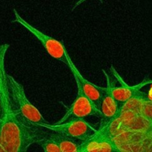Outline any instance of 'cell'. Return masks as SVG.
<instances>
[{
    "mask_svg": "<svg viewBox=\"0 0 152 152\" xmlns=\"http://www.w3.org/2000/svg\"><path fill=\"white\" fill-rule=\"evenodd\" d=\"M7 82L13 108L20 120L25 123L35 126L48 123L38 108L27 98L24 86L10 74H7Z\"/></svg>",
    "mask_w": 152,
    "mask_h": 152,
    "instance_id": "2",
    "label": "cell"
},
{
    "mask_svg": "<svg viewBox=\"0 0 152 152\" xmlns=\"http://www.w3.org/2000/svg\"><path fill=\"white\" fill-rule=\"evenodd\" d=\"M13 13H14L15 19L12 22H16L19 25H22L23 28L28 30L31 34H32L40 42L42 43V46L47 53L53 59H56L60 62H63L66 65H68V59H67V51L65 45L62 42L46 35L42 31H39L37 28L31 25L25 21L20 15L18 13L16 9H13Z\"/></svg>",
    "mask_w": 152,
    "mask_h": 152,
    "instance_id": "3",
    "label": "cell"
},
{
    "mask_svg": "<svg viewBox=\"0 0 152 152\" xmlns=\"http://www.w3.org/2000/svg\"><path fill=\"white\" fill-rule=\"evenodd\" d=\"M67 108L65 115L54 124H60L72 119H84L88 117H96L101 119L102 117L101 110L79 90H77V95L74 102Z\"/></svg>",
    "mask_w": 152,
    "mask_h": 152,
    "instance_id": "6",
    "label": "cell"
},
{
    "mask_svg": "<svg viewBox=\"0 0 152 152\" xmlns=\"http://www.w3.org/2000/svg\"><path fill=\"white\" fill-rule=\"evenodd\" d=\"M49 132L38 144L45 152H61L59 145L50 137L49 135Z\"/></svg>",
    "mask_w": 152,
    "mask_h": 152,
    "instance_id": "11",
    "label": "cell"
},
{
    "mask_svg": "<svg viewBox=\"0 0 152 152\" xmlns=\"http://www.w3.org/2000/svg\"><path fill=\"white\" fill-rule=\"evenodd\" d=\"M10 45H0V102L2 108L0 141L5 152H25L34 143H39L49 130L25 123L16 114L9 92L5 55Z\"/></svg>",
    "mask_w": 152,
    "mask_h": 152,
    "instance_id": "1",
    "label": "cell"
},
{
    "mask_svg": "<svg viewBox=\"0 0 152 152\" xmlns=\"http://www.w3.org/2000/svg\"><path fill=\"white\" fill-rule=\"evenodd\" d=\"M1 115H2V108H1V102H0V117H1Z\"/></svg>",
    "mask_w": 152,
    "mask_h": 152,
    "instance_id": "16",
    "label": "cell"
},
{
    "mask_svg": "<svg viewBox=\"0 0 152 152\" xmlns=\"http://www.w3.org/2000/svg\"><path fill=\"white\" fill-rule=\"evenodd\" d=\"M0 151H4V147H3L2 144H1V141H0Z\"/></svg>",
    "mask_w": 152,
    "mask_h": 152,
    "instance_id": "14",
    "label": "cell"
},
{
    "mask_svg": "<svg viewBox=\"0 0 152 152\" xmlns=\"http://www.w3.org/2000/svg\"><path fill=\"white\" fill-rule=\"evenodd\" d=\"M49 135L58 144L61 152H78L80 144L77 143L72 138L51 131L49 132Z\"/></svg>",
    "mask_w": 152,
    "mask_h": 152,
    "instance_id": "10",
    "label": "cell"
},
{
    "mask_svg": "<svg viewBox=\"0 0 152 152\" xmlns=\"http://www.w3.org/2000/svg\"><path fill=\"white\" fill-rule=\"evenodd\" d=\"M1 126H2V120L0 117V135H1Z\"/></svg>",
    "mask_w": 152,
    "mask_h": 152,
    "instance_id": "15",
    "label": "cell"
},
{
    "mask_svg": "<svg viewBox=\"0 0 152 152\" xmlns=\"http://www.w3.org/2000/svg\"><path fill=\"white\" fill-rule=\"evenodd\" d=\"M67 59H68L67 66L69 68L71 74L74 76L76 84H77V90L83 92L95 104L96 107L100 109L101 102H102V97H103V87L96 86L84 78L83 75L80 74L79 70L77 69V66L73 62L68 53H67Z\"/></svg>",
    "mask_w": 152,
    "mask_h": 152,
    "instance_id": "7",
    "label": "cell"
},
{
    "mask_svg": "<svg viewBox=\"0 0 152 152\" xmlns=\"http://www.w3.org/2000/svg\"><path fill=\"white\" fill-rule=\"evenodd\" d=\"M111 123L101 124L98 130L79 145L78 152L122 151L111 137L110 133Z\"/></svg>",
    "mask_w": 152,
    "mask_h": 152,
    "instance_id": "4",
    "label": "cell"
},
{
    "mask_svg": "<svg viewBox=\"0 0 152 152\" xmlns=\"http://www.w3.org/2000/svg\"><path fill=\"white\" fill-rule=\"evenodd\" d=\"M87 1V0H79V1H77V2L75 3V4H74V7H72V10H71V11H74V10H75L77 7H79L80 4H82L83 3H84L85 1ZM99 3H101V4H102V1H103V0H99Z\"/></svg>",
    "mask_w": 152,
    "mask_h": 152,
    "instance_id": "12",
    "label": "cell"
},
{
    "mask_svg": "<svg viewBox=\"0 0 152 152\" xmlns=\"http://www.w3.org/2000/svg\"><path fill=\"white\" fill-rule=\"evenodd\" d=\"M39 127L44 128L51 132L65 135L74 140L83 142L95 132L96 129L84 119H72L60 124H37Z\"/></svg>",
    "mask_w": 152,
    "mask_h": 152,
    "instance_id": "5",
    "label": "cell"
},
{
    "mask_svg": "<svg viewBox=\"0 0 152 152\" xmlns=\"http://www.w3.org/2000/svg\"><path fill=\"white\" fill-rule=\"evenodd\" d=\"M110 71H111L113 77L120 84V87H116L114 83L111 86V93L118 102L124 103V102H128L134 96H137L140 93V90L142 88L148 85L152 84V80L146 77L139 84L134 85V86H129L127 83H125L123 79L120 77V75L116 71L113 65H111Z\"/></svg>",
    "mask_w": 152,
    "mask_h": 152,
    "instance_id": "8",
    "label": "cell"
},
{
    "mask_svg": "<svg viewBox=\"0 0 152 152\" xmlns=\"http://www.w3.org/2000/svg\"><path fill=\"white\" fill-rule=\"evenodd\" d=\"M147 97H148V100L152 101V86L151 87V88L149 89V91H148V94H147Z\"/></svg>",
    "mask_w": 152,
    "mask_h": 152,
    "instance_id": "13",
    "label": "cell"
},
{
    "mask_svg": "<svg viewBox=\"0 0 152 152\" xmlns=\"http://www.w3.org/2000/svg\"><path fill=\"white\" fill-rule=\"evenodd\" d=\"M102 72L106 78L107 86L106 87H103V97L100 107L102 111L101 124H106L111 123L117 117L120 108L119 102L116 100L111 93V86L114 82H112V79L108 73L105 72V70H102Z\"/></svg>",
    "mask_w": 152,
    "mask_h": 152,
    "instance_id": "9",
    "label": "cell"
}]
</instances>
